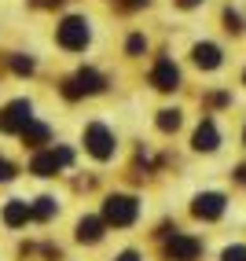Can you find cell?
<instances>
[{
	"mask_svg": "<svg viewBox=\"0 0 246 261\" xmlns=\"http://www.w3.org/2000/svg\"><path fill=\"white\" fill-rule=\"evenodd\" d=\"M136 199L132 195H111L107 206H103V221H111V224H132L136 221Z\"/></svg>",
	"mask_w": 246,
	"mask_h": 261,
	"instance_id": "cell-1",
	"label": "cell"
},
{
	"mask_svg": "<svg viewBox=\"0 0 246 261\" xmlns=\"http://www.w3.org/2000/svg\"><path fill=\"white\" fill-rule=\"evenodd\" d=\"M30 121H33V107L26 99H15V103L4 107V114H0V129L4 133H22Z\"/></svg>",
	"mask_w": 246,
	"mask_h": 261,
	"instance_id": "cell-2",
	"label": "cell"
},
{
	"mask_svg": "<svg viewBox=\"0 0 246 261\" xmlns=\"http://www.w3.org/2000/svg\"><path fill=\"white\" fill-rule=\"evenodd\" d=\"M59 44L70 48V51H81L85 44H89V22H85V19H63V26H59Z\"/></svg>",
	"mask_w": 246,
	"mask_h": 261,
	"instance_id": "cell-3",
	"label": "cell"
},
{
	"mask_svg": "<svg viewBox=\"0 0 246 261\" xmlns=\"http://www.w3.org/2000/svg\"><path fill=\"white\" fill-rule=\"evenodd\" d=\"M63 166H70V151L66 147H51V151H41L37 159L30 162V169L37 173V177H51L56 169H63Z\"/></svg>",
	"mask_w": 246,
	"mask_h": 261,
	"instance_id": "cell-4",
	"label": "cell"
},
{
	"mask_svg": "<svg viewBox=\"0 0 246 261\" xmlns=\"http://www.w3.org/2000/svg\"><path fill=\"white\" fill-rule=\"evenodd\" d=\"M85 147H89L96 159H111L114 154V136L107 125H89L85 129Z\"/></svg>",
	"mask_w": 246,
	"mask_h": 261,
	"instance_id": "cell-5",
	"label": "cell"
},
{
	"mask_svg": "<svg viewBox=\"0 0 246 261\" xmlns=\"http://www.w3.org/2000/svg\"><path fill=\"white\" fill-rule=\"evenodd\" d=\"M199 239H191V236H180V232H173L169 236V243H166V254L173 257V261H195L199 257Z\"/></svg>",
	"mask_w": 246,
	"mask_h": 261,
	"instance_id": "cell-6",
	"label": "cell"
},
{
	"mask_svg": "<svg viewBox=\"0 0 246 261\" xmlns=\"http://www.w3.org/2000/svg\"><path fill=\"white\" fill-rule=\"evenodd\" d=\"M99 89H103V77H99L96 70H81V74L70 77L66 96H92V92H99Z\"/></svg>",
	"mask_w": 246,
	"mask_h": 261,
	"instance_id": "cell-7",
	"label": "cell"
},
{
	"mask_svg": "<svg viewBox=\"0 0 246 261\" xmlns=\"http://www.w3.org/2000/svg\"><path fill=\"white\" fill-rule=\"evenodd\" d=\"M195 217H202V221H217L221 214H224V195H217V191H206V195H199L195 199Z\"/></svg>",
	"mask_w": 246,
	"mask_h": 261,
	"instance_id": "cell-8",
	"label": "cell"
},
{
	"mask_svg": "<svg viewBox=\"0 0 246 261\" xmlns=\"http://www.w3.org/2000/svg\"><path fill=\"white\" fill-rule=\"evenodd\" d=\"M151 81H154V89H162V92L177 89L180 74H177V66H173V59H158V63H154V70H151Z\"/></svg>",
	"mask_w": 246,
	"mask_h": 261,
	"instance_id": "cell-9",
	"label": "cell"
},
{
	"mask_svg": "<svg viewBox=\"0 0 246 261\" xmlns=\"http://www.w3.org/2000/svg\"><path fill=\"white\" fill-rule=\"evenodd\" d=\"M221 136H217V125L213 121H202V125L195 129V151H217Z\"/></svg>",
	"mask_w": 246,
	"mask_h": 261,
	"instance_id": "cell-10",
	"label": "cell"
},
{
	"mask_svg": "<svg viewBox=\"0 0 246 261\" xmlns=\"http://www.w3.org/2000/svg\"><path fill=\"white\" fill-rule=\"evenodd\" d=\"M30 217H33V206H26V202H19V199H11V202L4 206V224H11V228L26 224Z\"/></svg>",
	"mask_w": 246,
	"mask_h": 261,
	"instance_id": "cell-11",
	"label": "cell"
},
{
	"mask_svg": "<svg viewBox=\"0 0 246 261\" xmlns=\"http://www.w3.org/2000/svg\"><path fill=\"white\" fill-rule=\"evenodd\" d=\"M195 63L202 66V70H213V66H221V48L217 44H195Z\"/></svg>",
	"mask_w": 246,
	"mask_h": 261,
	"instance_id": "cell-12",
	"label": "cell"
},
{
	"mask_svg": "<svg viewBox=\"0 0 246 261\" xmlns=\"http://www.w3.org/2000/svg\"><path fill=\"white\" fill-rule=\"evenodd\" d=\"M99 236H103V221L99 217H85L77 224V239L81 243H99Z\"/></svg>",
	"mask_w": 246,
	"mask_h": 261,
	"instance_id": "cell-13",
	"label": "cell"
},
{
	"mask_svg": "<svg viewBox=\"0 0 246 261\" xmlns=\"http://www.w3.org/2000/svg\"><path fill=\"white\" fill-rule=\"evenodd\" d=\"M180 125V111H158V129L162 133H177Z\"/></svg>",
	"mask_w": 246,
	"mask_h": 261,
	"instance_id": "cell-14",
	"label": "cell"
},
{
	"mask_svg": "<svg viewBox=\"0 0 246 261\" xmlns=\"http://www.w3.org/2000/svg\"><path fill=\"white\" fill-rule=\"evenodd\" d=\"M22 140H26V144H44V140H48V129L37 125V121H30V125L22 129Z\"/></svg>",
	"mask_w": 246,
	"mask_h": 261,
	"instance_id": "cell-15",
	"label": "cell"
},
{
	"mask_svg": "<svg viewBox=\"0 0 246 261\" xmlns=\"http://www.w3.org/2000/svg\"><path fill=\"white\" fill-rule=\"evenodd\" d=\"M51 214H56V199H37V206H33V217H41V221H48Z\"/></svg>",
	"mask_w": 246,
	"mask_h": 261,
	"instance_id": "cell-16",
	"label": "cell"
},
{
	"mask_svg": "<svg viewBox=\"0 0 246 261\" xmlns=\"http://www.w3.org/2000/svg\"><path fill=\"white\" fill-rule=\"evenodd\" d=\"M11 66H15L19 74H30V70H33V59H26V56H15V59H11Z\"/></svg>",
	"mask_w": 246,
	"mask_h": 261,
	"instance_id": "cell-17",
	"label": "cell"
},
{
	"mask_svg": "<svg viewBox=\"0 0 246 261\" xmlns=\"http://www.w3.org/2000/svg\"><path fill=\"white\" fill-rule=\"evenodd\" d=\"M224 261H246V250L242 247H228L224 250Z\"/></svg>",
	"mask_w": 246,
	"mask_h": 261,
	"instance_id": "cell-18",
	"label": "cell"
},
{
	"mask_svg": "<svg viewBox=\"0 0 246 261\" xmlns=\"http://www.w3.org/2000/svg\"><path fill=\"white\" fill-rule=\"evenodd\" d=\"M224 22H228V30H232V33H239V30H242V19H239L235 11H228V15H224Z\"/></svg>",
	"mask_w": 246,
	"mask_h": 261,
	"instance_id": "cell-19",
	"label": "cell"
},
{
	"mask_svg": "<svg viewBox=\"0 0 246 261\" xmlns=\"http://www.w3.org/2000/svg\"><path fill=\"white\" fill-rule=\"evenodd\" d=\"M144 48H147V41H144V37H129V51H132V56H140Z\"/></svg>",
	"mask_w": 246,
	"mask_h": 261,
	"instance_id": "cell-20",
	"label": "cell"
},
{
	"mask_svg": "<svg viewBox=\"0 0 246 261\" xmlns=\"http://www.w3.org/2000/svg\"><path fill=\"white\" fill-rule=\"evenodd\" d=\"M15 177V169H11V162H4V159H0V180H11Z\"/></svg>",
	"mask_w": 246,
	"mask_h": 261,
	"instance_id": "cell-21",
	"label": "cell"
},
{
	"mask_svg": "<svg viewBox=\"0 0 246 261\" xmlns=\"http://www.w3.org/2000/svg\"><path fill=\"white\" fill-rule=\"evenodd\" d=\"M118 261H140V257H136L132 250H125V254H118Z\"/></svg>",
	"mask_w": 246,
	"mask_h": 261,
	"instance_id": "cell-22",
	"label": "cell"
},
{
	"mask_svg": "<svg viewBox=\"0 0 246 261\" xmlns=\"http://www.w3.org/2000/svg\"><path fill=\"white\" fill-rule=\"evenodd\" d=\"M177 4H180V8H195V4H199V0H177Z\"/></svg>",
	"mask_w": 246,
	"mask_h": 261,
	"instance_id": "cell-23",
	"label": "cell"
},
{
	"mask_svg": "<svg viewBox=\"0 0 246 261\" xmlns=\"http://www.w3.org/2000/svg\"><path fill=\"white\" fill-rule=\"evenodd\" d=\"M239 180H242V184H246V166H239Z\"/></svg>",
	"mask_w": 246,
	"mask_h": 261,
	"instance_id": "cell-24",
	"label": "cell"
}]
</instances>
